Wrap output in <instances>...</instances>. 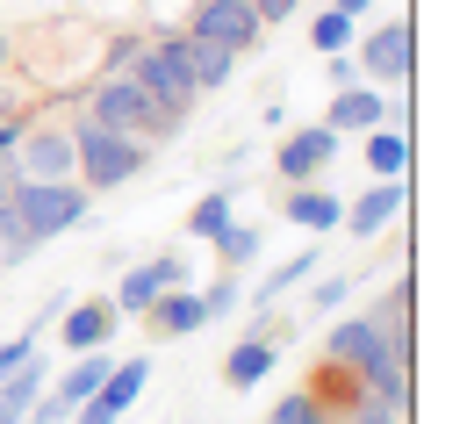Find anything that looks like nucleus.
<instances>
[{"instance_id":"f257e3e1","label":"nucleus","mask_w":467,"mask_h":424,"mask_svg":"<svg viewBox=\"0 0 467 424\" xmlns=\"http://www.w3.org/2000/svg\"><path fill=\"white\" fill-rule=\"evenodd\" d=\"M410 346H417V331L381 324V316H338L324 331V360H338L359 388H381V396H403V403H410Z\"/></svg>"},{"instance_id":"f03ea898","label":"nucleus","mask_w":467,"mask_h":424,"mask_svg":"<svg viewBox=\"0 0 467 424\" xmlns=\"http://www.w3.org/2000/svg\"><path fill=\"white\" fill-rule=\"evenodd\" d=\"M65 129H72V181L87 187V194H116V187H130L151 166V144L144 137H122L109 122H94L87 109H72Z\"/></svg>"},{"instance_id":"7ed1b4c3","label":"nucleus","mask_w":467,"mask_h":424,"mask_svg":"<svg viewBox=\"0 0 467 424\" xmlns=\"http://www.w3.org/2000/svg\"><path fill=\"white\" fill-rule=\"evenodd\" d=\"M15 223L29 244H51L65 231H94V194L79 181H15Z\"/></svg>"},{"instance_id":"20e7f679","label":"nucleus","mask_w":467,"mask_h":424,"mask_svg":"<svg viewBox=\"0 0 467 424\" xmlns=\"http://www.w3.org/2000/svg\"><path fill=\"white\" fill-rule=\"evenodd\" d=\"M130 79L144 87V101L159 109V116H173V122H187L194 116V79H187V65H180V51H173V29H151L144 44H137V58H130Z\"/></svg>"},{"instance_id":"39448f33","label":"nucleus","mask_w":467,"mask_h":424,"mask_svg":"<svg viewBox=\"0 0 467 424\" xmlns=\"http://www.w3.org/2000/svg\"><path fill=\"white\" fill-rule=\"evenodd\" d=\"M72 109H87L94 122H109L122 137H144V144H151V129H159V109L144 101V87H137L130 72H94V79L72 94Z\"/></svg>"},{"instance_id":"423d86ee","label":"nucleus","mask_w":467,"mask_h":424,"mask_svg":"<svg viewBox=\"0 0 467 424\" xmlns=\"http://www.w3.org/2000/svg\"><path fill=\"white\" fill-rule=\"evenodd\" d=\"M352 65H359V79L367 87H410V72H417V36H410V22H381V29H367V36H352Z\"/></svg>"},{"instance_id":"0eeeda50","label":"nucleus","mask_w":467,"mask_h":424,"mask_svg":"<svg viewBox=\"0 0 467 424\" xmlns=\"http://www.w3.org/2000/svg\"><path fill=\"white\" fill-rule=\"evenodd\" d=\"M180 29H187V36H202V44H223L231 58L259 51V36H266V22L252 15V0H194Z\"/></svg>"},{"instance_id":"6e6552de","label":"nucleus","mask_w":467,"mask_h":424,"mask_svg":"<svg viewBox=\"0 0 467 424\" xmlns=\"http://www.w3.org/2000/svg\"><path fill=\"white\" fill-rule=\"evenodd\" d=\"M144 388H151V360L130 353V360H116V367H109V381L72 410V424H122V418H130V403H137Z\"/></svg>"},{"instance_id":"1a4fd4ad","label":"nucleus","mask_w":467,"mask_h":424,"mask_svg":"<svg viewBox=\"0 0 467 424\" xmlns=\"http://www.w3.org/2000/svg\"><path fill=\"white\" fill-rule=\"evenodd\" d=\"M166 288H194V274H187V259H180V252H159V259L130 266V274L116 281V295H109V303H116V316H144Z\"/></svg>"},{"instance_id":"9d476101","label":"nucleus","mask_w":467,"mask_h":424,"mask_svg":"<svg viewBox=\"0 0 467 424\" xmlns=\"http://www.w3.org/2000/svg\"><path fill=\"white\" fill-rule=\"evenodd\" d=\"M15 181H72V129L65 122H36L15 144Z\"/></svg>"},{"instance_id":"9b49d317","label":"nucleus","mask_w":467,"mask_h":424,"mask_svg":"<svg viewBox=\"0 0 467 424\" xmlns=\"http://www.w3.org/2000/svg\"><path fill=\"white\" fill-rule=\"evenodd\" d=\"M331 166H338V129H331V122H309V129H295L288 144L274 151V173H281L288 187H309V181H324Z\"/></svg>"},{"instance_id":"f8f14e48","label":"nucleus","mask_w":467,"mask_h":424,"mask_svg":"<svg viewBox=\"0 0 467 424\" xmlns=\"http://www.w3.org/2000/svg\"><path fill=\"white\" fill-rule=\"evenodd\" d=\"M116 303L109 295H72V303L58 309V346L65 353H87V346H109L116 338Z\"/></svg>"},{"instance_id":"ddd939ff","label":"nucleus","mask_w":467,"mask_h":424,"mask_svg":"<svg viewBox=\"0 0 467 424\" xmlns=\"http://www.w3.org/2000/svg\"><path fill=\"white\" fill-rule=\"evenodd\" d=\"M266 331H274V324H252L231 353H223V388H231V396H252V388L274 374V360H281V338H266Z\"/></svg>"},{"instance_id":"4468645a","label":"nucleus","mask_w":467,"mask_h":424,"mask_svg":"<svg viewBox=\"0 0 467 424\" xmlns=\"http://www.w3.org/2000/svg\"><path fill=\"white\" fill-rule=\"evenodd\" d=\"M403 209H410V187L403 181H374L359 202H346V223H338V231H352V238H381Z\"/></svg>"},{"instance_id":"2eb2a0df","label":"nucleus","mask_w":467,"mask_h":424,"mask_svg":"<svg viewBox=\"0 0 467 424\" xmlns=\"http://www.w3.org/2000/svg\"><path fill=\"white\" fill-rule=\"evenodd\" d=\"M281 216H288L295 231H309V238H331V231L346 223V202H338V194H331L324 181H309V187H288Z\"/></svg>"},{"instance_id":"dca6fc26","label":"nucleus","mask_w":467,"mask_h":424,"mask_svg":"<svg viewBox=\"0 0 467 424\" xmlns=\"http://www.w3.org/2000/svg\"><path fill=\"white\" fill-rule=\"evenodd\" d=\"M324 122L338 129V137H359V129H374V122H389V101H381V87H367V79H352V87H338L331 101H324Z\"/></svg>"},{"instance_id":"f3484780","label":"nucleus","mask_w":467,"mask_h":424,"mask_svg":"<svg viewBox=\"0 0 467 424\" xmlns=\"http://www.w3.org/2000/svg\"><path fill=\"white\" fill-rule=\"evenodd\" d=\"M173 51H180V65H187V79H194V94H216V87H231L237 58L223 51V44H202V36L173 29Z\"/></svg>"},{"instance_id":"a211bd4d","label":"nucleus","mask_w":467,"mask_h":424,"mask_svg":"<svg viewBox=\"0 0 467 424\" xmlns=\"http://www.w3.org/2000/svg\"><path fill=\"white\" fill-rule=\"evenodd\" d=\"M144 324H151V338H194L209 316H202V288H166L159 303L144 309Z\"/></svg>"},{"instance_id":"6ab92c4d","label":"nucleus","mask_w":467,"mask_h":424,"mask_svg":"<svg viewBox=\"0 0 467 424\" xmlns=\"http://www.w3.org/2000/svg\"><path fill=\"white\" fill-rule=\"evenodd\" d=\"M359 137H367L359 159H367L374 181H403V173H410V129H403V122H374V129H359Z\"/></svg>"},{"instance_id":"aec40b11","label":"nucleus","mask_w":467,"mask_h":424,"mask_svg":"<svg viewBox=\"0 0 467 424\" xmlns=\"http://www.w3.org/2000/svg\"><path fill=\"white\" fill-rule=\"evenodd\" d=\"M44 388H51V367H44V353H29L22 367H7V374H0V424H22V410H29Z\"/></svg>"},{"instance_id":"412c9836","label":"nucleus","mask_w":467,"mask_h":424,"mask_svg":"<svg viewBox=\"0 0 467 424\" xmlns=\"http://www.w3.org/2000/svg\"><path fill=\"white\" fill-rule=\"evenodd\" d=\"M109 367H116V353H109V346H87V353H72V367H65V374H51V396H65V403L79 410V403H87V396L109 381Z\"/></svg>"},{"instance_id":"4be33fe9","label":"nucleus","mask_w":467,"mask_h":424,"mask_svg":"<svg viewBox=\"0 0 467 424\" xmlns=\"http://www.w3.org/2000/svg\"><path fill=\"white\" fill-rule=\"evenodd\" d=\"M317 259H324L317 244H309V252H295V259H281V266H274V274H266V281H259V288L244 295V303H252V316H274V303H281L288 288H302V281L317 274Z\"/></svg>"},{"instance_id":"5701e85b","label":"nucleus","mask_w":467,"mask_h":424,"mask_svg":"<svg viewBox=\"0 0 467 424\" xmlns=\"http://www.w3.org/2000/svg\"><path fill=\"white\" fill-rule=\"evenodd\" d=\"M231 231V187H209L202 202H194V216H187V238L194 244H216Z\"/></svg>"},{"instance_id":"b1692460","label":"nucleus","mask_w":467,"mask_h":424,"mask_svg":"<svg viewBox=\"0 0 467 424\" xmlns=\"http://www.w3.org/2000/svg\"><path fill=\"white\" fill-rule=\"evenodd\" d=\"M352 36H359V22H352V15H338V7L324 0V7H317V22H309V44H317V58L352 51Z\"/></svg>"},{"instance_id":"393cba45","label":"nucleus","mask_w":467,"mask_h":424,"mask_svg":"<svg viewBox=\"0 0 467 424\" xmlns=\"http://www.w3.org/2000/svg\"><path fill=\"white\" fill-rule=\"evenodd\" d=\"M403 418H410V403H403V396H381V388H359V396L346 403V418H338V424H403Z\"/></svg>"},{"instance_id":"a878e982","label":"nucleus","mask_w":467,"mask_h":424,"mask_svg":"<svg viewBox=\"0 0 467 424\" xmlns=\"http://www.w3.org/2000/svg\"><path fill=\"white\" fill-rule=\"evenodd\" d=\"M266 424H338V410H331V403H317L309 388H288V396L266 410Z\"/></svg>"},{"instance_id":"bb28decb","label":"nucleus","mask_w":467,"mask_h":424,"mask_svg":"<svg viewBox=\"0 0 467 424\" xmlns=\"http://www.w3.org/2000/svg\"><path fill=\"white\" fill-rule=\"evenodd\" d=\"M237 303H244V281H237L231 266H223V274L202 288V316H209V324H223V316H237Z\"/></svg>"},{"instance_id":"cd10ccee","label":"nucleus","mask_w":467,"mask_h":424,"mask_svg":"<svg viewBox=\"0 0 467 424\" xmlns=\"http://www.w3.org/2000/svg\"><path fill=\"white\" fill-rule=\"evenodd\" d=\"M216 259H223L231 274H244V266L259 259V231H252V223H231V231L216 238Z\"/></svg>"},{"instance_id":"c85d7f7f","label":"nucleus","mask_w":467,"mask_h":424,"mask_svg":"<svg viewBox=\"0 0 467 424\" xmlns=\"http://www.w3.org/2000/svg\"><path fill=\"white\" fill-rule=\"evenodd\" d=\"M137 44H144V29H116V36L101 44V72H130V58H137Z\"/></svg>"},{"instance_id":"c756f323","label":"nucleus","mask_w":467,"mask_h":424,"mask_svg":"<svg viewBox=\"0 0 467 424\" xmlns=\"http://www.w3.org/2000/svg\"><path fill=\"white\" fill-rule=\"evenodd\" d=\"M346 295H352V281H346V274H324V281H309V303H317V309H338Z\"/></svg>"},{"instance_id":"7c9ffc66","label":"nucleus","mask_w":467,"mask_h":424,"mask_svg":"<svg viewBox=\"0 0 467 424\" xmlns=\"http://www.w3.org/2000/svg\"><path fill=\"white\" fill-rule=\"evenodd\" d=\"M29 353H36V331H15V338H0V374H7V367H22Z\"/></svg>"},{"instance_id":"2f4dec72","label":"nucleus","mask_w":467,"mask_h":424,"mask_svg":"<svg viewBox=\"0 0 467 424\" xmlns=\"http://www.w3.org/2000/svg\"><path fill=\"white\" fill-rule=\"evenodd\" d=\"M252 15H259L266 29H281V22H295V15H302V0H252Z\"/></svg>"},{"instance_id":"473e14b6","label":"nucleus","mask_w":467,"mask_h":424,"mask_svg":"<svg viewBox=\"0 0 467 424\" xmlns=\"http://www.w3.org/2000/svg\"><path fill=\"white\" fill-rule=\"evenodd\" d=\"M324 79H331V94H338V87H352V79H359L352 51H331V58H324Z\"/></svg>"},{"instance_id":"72a5a7b5","label":"nucleus","mask_w":467,"mask_h":424,"mask_svg":"<svg viewBox=\"0 0 467 424\" xmlns=\"http://www.w3.org/2000/svg\"><path fill=\"white\" fill-rule=\"evenodd\" d=\"M331 7H338V15H352V22H367V15L381 7V0H331Z\"/></svg>"},{"instance_id":"f704fd0d","label":"nucleus","mask_w":467,"mask_h":424,"mask_svg":"<svg viewBox=\"0 0 467 424\" xmlns=\"http://www.w3.org/2000/svg\"><path fill=\"white\" fill-rule=\"evenodd\" d=\"M22 109H29V101H22L15 87H0V116H22Z\"/></svg>"},{"instance_id":"c9c22d12","label":"nucleus","mask_w":467,"mask_h":424,"mask_svg":"<svg viewBox=\"0 0 467 424\" xmlns=\"http://www.w3.org/2000/svg\"><path fill=\"white\" fill-rule=\"evenodd\" d=\"M15 65V36H7V22H0V72Z\"/></svg>"}]
</instances>
